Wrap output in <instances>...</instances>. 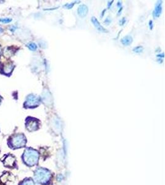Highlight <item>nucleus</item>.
Here are the masks:
<instances>
[{
	"label": "nucleus",
	"instance_id": "obj_1",
	"mask_svg": "<svg viewBox=\"0 0 165 185\" xmlns=\"http://www.w3.org/2000/svg\"><path fill=\"white\" fill-rule=\"evenodd\" d=\"M38 152L36 150L30 148H27L22 155L23 162L30 167L37 165L38 162Z\"/></svg>",
	"mask_w": 165,
	"mask_h": 185
},
{
	"label": "nucleus",
	"instance_id": "obj_2",
	"mask_svg": "<svg viewBox=\"0 0 165 185\" xmlns=\"http://www.w3.org/2000/svg\"><path fill=\"white\" fill-rule=\"evenodd\" d=\"M34 178L37 183L45 184L50 182L51 179V173L46 169L38 168L35 172Z\"/></svg>",
	"mask_w": 165,
	"mask_h": 185
},
{
	"label": "nucleus",
	"instance_id": "obj_3",
	"mask_svg": "<svg viewBox=\"0 0 165 185\" xmlns=\"http://www.w3.org/2000/svg\"><path fill=\"white\" fill-rule=\"evenodd\" d=\"M26 142V138L23 134H17L10 138L8 144L9 148L14 149L24 147Z\"/></svg>",
	"mask_w": 165,
	"mask_h": 185
},
{
	"label": "nucleus",
	"instance_id": "obj_4",
	"mask_svg": "<svg viewBox=\"0 0 165 185\" xmlns=\"http://www.w3.org/2000/svg\"><path fill=\"white\" fill-rule=\"evenodd\" d=\"M40 104V98L34 94H30L27 97L24 103V107L26 108H34Z\"/></svg>",
	"mask_w": 165,
	"mask_h": 185
},
{
	"label": "nucleus",
	"instance_id": "obj_5",
	"mask_svg": "<svg viewBox=\"0 0 165 185\" xmlns=\"http://www.w3.org/2000/svg\"><path fill=\"white\" fill-rule=\"evenodd\" d=\"M39 121L32 117H27L26 119V128L29 132L36 131L39 128Z\"/></svg>",
	"mask_w": 165,
	"mask_h": 185
},
{
	"label": "nucleus",
	"instance_id": "obj_6",
	"mask_svg": "<svg viewBox=\"0 0 165 185\" xmlns=\"http://www.w3.org/2000/svg\"><path fill=\"white\" fill-rule=\"evenodd\" d=\"M14 65L11 62L3 63L1 65V73L6 75L7 76H9L14 70Z\"/></svg>",
	"mask_w": 165,
	"mask_h": 185
},
{
	"label": "nucleus",
	"instance_id": "obj_7",
	"mask_svg": "<svg viewBox=\"0 0 165 185\" xmlns=\"http://www.w3.org/2000/svg\"><path fill=\"white\" fill-rule=\"evenodd\" d=\"M162 1H158L156 3L155 6V9L153 11V16L154 18H158L160 16L161 14L162 13Z\"/></svg>",
	"mask_w": 165,
	"mask_h": 185
},
{
	"label": "nucleus",
	"instance_id": "obj_8",
	"mask_svg": "<svg viewBox=\"0 0 165 185\" xmlns=\"http://www.w3.org/2000/svg\"><path fill=\"white\" fill-rule=\"evenodd\" d=\"M15 162V159L14 156H13L12 155H8L7 156L5 160L3 161V163L4 165H5V166L7 167H13L14 164Z\"/></svg>",
	"mask_w": 165,
	"mask_h": 185
},
{
	"label": "nucleus",
	"instance_id": "obj_9",
	"mask_svg": "<svg viewBox=\"0 0 165 185\" xmlns=\"http://www.w3.org/2000/svg\"><path fill=\"white\" fill-rule=\"evenodd\" d=\"M91 21L93 25L95 26V27L96 28V29L100 31V32H102V33L108 32V30L106 29H105L104 27L100 24V23L99 22V21H98V19H96L95 17H93L91 19Z\"/></svg>",
	"mask_w": 165,
	"mask_h": 185
},
{
	"label": "nucleus",
	"instance_id": "obj_10",
	"mask_svg": "<svg viewBox=\"0 0 165 185\" xmlns=\"http://www.w3.org/2000/svg\"><path fill=\"white\" fill-rule=\"evenodd\" d=\"M88 11H89L88 7L85 5H82L78 6V7L77 14L78 15V16L79 17H80L82 18H84L87 15Z\"/></svg>",
	"mask_w": 165,
	"mask_h": 185
},
{
	"label": "nucleus",
	"instance_id": "obj_11",
	"mask_svg": "<svg viewBox=\"0 0 165 185\" xmlns=\"http://www.w3.org/2000/svg\"><path fill=\"white\" fill-rule=\"evenodd\" d=\"M133 41V39L132 37L129 36V35H127V36H125L121 40V42L122 44L124 46H129L132 44Z\"/></svg>",
	"mask_w": 165,
	"mask_h": 185
},
{
	"label": "nucleus",
	"instance_id": "obj_12",
	"mask_svg": "<svg viewBox=\"0 0 165 185\" xmlns=\"http://www.w3.org/2000/svg\"><path fill=\"white\" fill-rule=\"evenodd\" d=\"M19 185H36V184H35L34 180H32L31 178H27L23 180Z\"/></svg>",
	"mask_w": 165,
	"mask_h": 185
},
{
	"label": "nucleus",
	"instance_id": "obj_13",
	"mask_svg": "<svg viewBox=\"0 0 165 185\" xmlns=\"http://www.w3.org/2000/svg\"><path fill=\"white\" fill-rule=\"evenodd\" d=\"M28 48L31 51H35L37 49V46L34 43H30L27 45Z\"/></svg>",
	"mask_w": 165,
	"mask_h": 185
},
{
	"label": "nucleus",
	"instance_id": "obj_14",
	"mask_svg": "<svg viewBox=\"0 0 165 185\" xmlns=\"http://www.w3.org/2000/svg\"><path fill=\"white\" fill-rule=\"evenodd\" d=\"M143 51H144V48L141 46H137L133 49V51L135 53H141L143 52Z\"/></svg>",
	"mask_w": 165,
	"mask_h": 185
},
{
	"label": "nucleus",
	"instance_id": "obj_15",
	"mask_svg": "<svg viewBox=\"0 0 165 185\" xmlns=\"http://www.w3.org/2000/svg\"><path fill=\"white\" fill-rule=\"evenodd\" d=\"M74 5H75V3H69V4H66V5H65L64 6V7H65V8H67V9H72L73 6H74Z\"/></svg>",
	"mask_w": 165,
	"mask_h": 185
},
{
	"label": "nucleus",
	"instance_id": "obj_16",
	"mask_svg": "<svg viewBox=\"0 0 165 185\" xmlns=\"http://www.w3.org/2000/svg\"><path fill=\"white\" fill-rule=\"evenodd\" d=\"M11 21V19L9 18H6V19H0V22L3 23H9Z\"/></svg>",
	"mask_w": 165,
	"mask_h": 185
},
{
	"label": "nucleus",
	"instance_id": "obj_17",
	"mask_svg": "<svg viewBox=\"0 0 165 185\" xmlns=\"http://www.w3.org/2000/svg\"><path fill=\"white\" fill-rule=\"evenodd\" d=\"M125 22H126V19H125V17H123V19H121V20L119 21V25L121 26L124 25L125 23Z\"/></svg>",
	"mask_w": 165,
	"mask_h": 185
},
{
	"label": "nucleus",
	"instance_id": "obj_18",
	"mask_svg": "<svg viewBox=\"0 0 165 185\" xmlns=\"http://www.w3.org/2000/svg\"><path fill=\"white\" fill-rule=\"evenodd\" d=\"M111 22V19H110L109 17H107V19H105V23H106V24L107 25H109L110 23Z\"/></svg>",
	"mask_w": 165,
	"mask_h": 185
},
{
	"label": "nucleus",
	"instance_id": "obj_19",
	"mask_svg": "<svg viewBox=\"0 0 165 185\" xmlns=\"http://www.w3.org/2000/svg\"><path fill=\"white\" fill-rule=\"evenodd\" d=\"M148 24H149V27H150V29L151 30H152L153 29V27H154V23H153L152 21H149V23H148Z\"/></svg>",
	"mask_w": 165,
	"mask_h": 185
},
{
	"label": "nucleus",
	"instance_id": "obj_20",
	"mask_svg": "<svg viewBox=\"0 0 165 185\" xmlns=\"http://www.w3.org/2000/svg\"><path fill=\"white\" fill-rule=\"evenodd\" d=\"M113 1H111V2L109 1V2L108 3V9H109L110 7H111V5L113 4Z\"/></svg>",
	"mask_w": 165,
	"mask_h": 185
},
{
	"label": "nucleus",
	"instance_id": "obj_21",
	"mask_svg": "<svg viewBox=\"0 0 165 185\" xmlns=\"http://www.w3.org/2000/svg\"><path fill=\"white\" fill-rule=\"evenodd\" d=\"M157 57L160 58V57H162V58H163L164 57V53H162V54H158V55H157Z\"/></svg>",
	"mask_w": 165,
	"mask_h": 185
},
{
	"label": "nucleus",
	"instance_id": "obj_22",
	"mask_svg": "<svg viewBox=\"0 0 165 185\" xmlns=\"http://www.w3.org/2000/svg\"><path fill=\"white\" fill-rule=\"evenodd\" d=\"M3 32V29L2 28H1V27H0V33H1Z\"/></svg>",
	"mask_w": 165,
	"mask_h": 185
},
{
	"label": "nucleus",
	"instance_id": "obj_23",
	"mask_svg": "<svg viewBox=\"0 0 165 185\" xmlns=\"http://www.w3.org/2000/svg\"><path fill=\"white\" fill-rule=\"evenodd\" d=\"M1 100H2V98H1V96H0V104H1Z\"/></svg>",
	"mask_w": 165,
	"mask_h": 185
},
{
	"label": "nucleus",
	"instance_id": "obj_24",
	"mask_svg": "<svg viewBox=\"0 0 165 185\" xmlns=\"http://www.w3.org/2000/svg\"><path fill=\"white\" fill-rule=\"evenodd\" d=\"M1 48H0V55H1Z\"/></svg>",
	"mask_w": 165,
	"mask_h": 185
}]
</instances>
